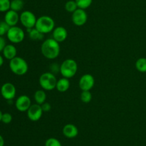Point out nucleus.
<instances>
[{"mask_svg":"<svg viewBox=\"0 0 146 146\" xmlns=\"http://www.w3.org/2000/svg\"><path fill=\"white\" fill-rule=\"evenodd\" d=\"M135 68L140 72H146V58L141 57L135 62Z\"/></svg>","mask_w":146,"mask_h":146,"instance_id":"412c9836","label":"nucleus"},{"mask_svg":"<svg viewBox=\"0 0 146 146\" xmlns=\"http://www.w3.org/2000/svg\"><path fill=\"white\" fill-rule=\"evenodd\" d=\"M45 146H62L61 142L55 137H50L45 142Z\"/></svg>","mask_w":146,"mask_h":146,"instance_id":"a878e982","label":"nucleus"},{"mask_svg":"<svg viewBox=\"0 0 146 146\" xmlns=\"http://www.w3.org/2000/svg\"><path fill=\"white\" fill-rule=\"evenodd\" d=\"M68 37V31L64 27H56L52 31V38L58 43L63 42Z\"/></svg>","mask_w":146,"mask_h":146,"instance_id":"ddd939ff","label":"nucleus"},{"mask_svg":"<svg viewBox=\"0 0 146 146\" xmlns=\"http://www.w3.org/2000/svg\"><path fill=\"white\" fill-rule=\"evenodd\" d=\"M41 51L44 57L48 60H54L59 55L61 47L58 42L53 38H48L43 42Z\"/></svg>","mask_w":146,"mask_h":146,"instance_id":"f257e3e1","label":"nucleus"},{"mask_svg":"<svg viewBox=\"0 0 146 146\" xmlns=\"http://www.w3.org/2000/svg\"><path fill=\"white\" fill-rule=\"evenodd\" d=\"M78 71V64L73 59H66L60 65V72L63 77L70 79L74 77Z\"/></svg>","mask_w":146,"mask_h":146,"instance_id":"20e7f679","label":"nucleus"},{"mask_svg":"<svg viewBox=\"0 0 146 146\" xmlns=\"http://www.w3.org/2000/svg\"><path fill=\"white\" fill-rule=\"evenodd\" d=\"M2 112L1 111V110H0V122H1V117H2Z\"/></svg>","mask_w":146,"mask_h":146,"instance_id":"473e14b6","label":"nucleus"},{"mask_svg":"<svg viewBox=\"0 0 146 146\" xmlns=\"http://www.w3.org/2000/svg\"><path fill=\"white\" fill-rule=\"evenodd\" d=\"M27 30L29 33V38L31 40H34V41H41V40H44V34L40 32L35 27L32 29H27Z\"/></svg>","mask_w":146,"mask_h":146,"instance_id":"a211bd4d","label":"nucleus"},{"mask_svg":"<svg viewBox=\"0 0 146 146\" xmlns=\"http://www.w3.org/2000/svg\"><path fill=\"white\" fill-rule=\"evenodd\" d=\"M6 45H7V43H6L5 39L3 37H1V36H0V52H3V50H4Z\"/></svg>","mask_w":146,"mask_h":146,"instance_id":"c756f323","label":"nucleus"},{"mask_svg":"<svg viewBox=\"0 0 146 146\" xmlns=\"http://www.w3.org/2000/svg\"><path fill=\"white\" fill-rule=\"evenodd\" d=\"M27 113V117L31 121L37 122L41 118L44 111H43L41 105L36 103V104H31Z\"/></svg>","mask_w":146,"mask_h":146,"instance_id":"9b49d317","label":"nucleus"},{"mask_svg":"<svg viewBox=\"0 0 146 146\" xmlns=\"http://www.w3.org/2000/svg\"><path fill=\"white\" fill-rule=\"evenodd\" d=\"M38 82L43 90L50 91L56 88L57 80L54 73L47 72L41 74L38 79Z\"/></svg>","mask_w":146,"mask_h":146,"instance_id":"39448f33","label":"nucleus"},{"mask_svg":"<svg viewBox=\"0 0 146 146\" xmlns=\"http://www.w3.org/2000/svg\"><path fill=\"white\" fill-rule=\"evenodd\" d=\"M35 28L42 34H48L55 28V21L48 15L41 16L37 19Z\"/></svg>","mask_w":146,"mask_h":146,"instance_id":"7ed1b4c3","label":"nucleus"},{"mask_svg":"<svg viewBox=\"0 0 146 146\" xmlns=\"http://www.w3.org/2000/svg\"><path fill=\"white\" fill-rule=\"evenodd\" d=\"M10 0H0V12H7L10 9Z\"/></svg>","mask_w":146,"mask_h":146,"instance_id":"393cba45","label":"nucleus"},{"mask_svg":"<svg viewBox=\"0 0 146 146\" xmlns=\"http://www.w3.org/2000/svg\"><path fill=\"white\" fill-rule=\"evenodd\" d=\"M37 18L35 14L31 11H24L19 15V21L21 24L27 29H32L35 27Z\"/></svg>","mask_w":146,"mask_h":146,"instance_id":"0eeeda50","label":"nucleus"},{"mask_svg":"<svg viewBox=\"0 0 146 146\" xmlns=\"http://www.w3.org/2000/svg\"><path fill=\"white\" fill-rule=\"evenodd\" d=\"M71 20L76 26L81 27L86 23L87 20H88V14L85 9L78 8L74 13H72Z\"/></svg>","mask_w":146,"mask_h":146,"instance_id":"6e6552de","label":"nucleus"},{"mask_svg":"<svg viewBox=\"0 0 146 146\" xmlns=\"http://www.w3.org/2000/svg\"><path fill=\"white\" fill-rule=\"evenodd\" d=\"M12 121V115L9 113H3L1 117V122L4 124H9Z\"/></svg>","mask_w":146,"mask_h":146,"instance_id":"cd10ccee","label":"nucleus"},{"mask_svg":"<svg viewBox=\"0 0 146 146\" xmlns=\"http://www.w3.org/2000/svg\"><path fill=\"white\" fill-rule=\"evenodd\" d=\"M31 105V100L26 94L20 95L15 102L16 108L19 112H27Z\"/></svg>","mask_w":146,"mask_h":146,"instance_id":"f8f14e48","label":"nucleus"},{"mask_svg":"<svg viewBox=\"0 0 146 146\" xmlns=\"http://www.w3.org/2000/svg\"><path fill=\"white\" fill-rule=\"evenodd\" d=\"M3 56L7 60H11L17 57V50L14 44H7L2 52Z\"/></svg>","mask_w":146,"mask_h":146,"instance_id":"dca6fc26","label":"nucleus"},{"mask_svg":"<svg viewBox=\"0 0 146 146\" xmlns=\"http://www.w3.org/2000/svg\"><path fill=\"white\" fill-rule=\"evenodd\" d=\"M75 1L78 8L82 9H88L93 2V0H75Z\"/></svg>","mask_w":146,"mask_h":146,"instance_id":"5701e85b","label":"nucleus"},{"mask_svg":"<svg viewBox=\"0 0 146 146\" xmlns=\"http://www.w3.org/2000/svg\"><path fill=\"white\" fill-rule=\"evenodd\" d=\"M10 27H11L8 25L4 21H0V36L3 37L4 35L7 34Z\"/></svg>","mask_w":146,"mask_h":146,"instance_id":"bb28decb","label":"nucleus"},{"mask_svg":"<svg viewBox=\"0 0 146 146\" xmlns=\"http://www.w3.org/2000/svg\"><path fill=\"white\" fill-rule=\"evenodd\" d=\"M34 100L36 104H41L44 103L46 100V93L44 90H36L34 93Z\"/></svg>","mask_w":146,"mask_h":146,"instance_id":"6ab92c4d","label":"nucleus"},{"mask_svg":"<svg viewBox=\"0 0 146 146\" xmlns=\"http://www.w3.org/2000/svg\"><path fill=\"white\" fill-rule=\"evenodd\" d=\"M4 21L10 27H14L19 21V15L18 12L9 9L6 12L4 16Z\"/></svg>","mask_w":146,"mask_h":146,"instance_id":"4468645a","label":"nucleus"},{"mask_svg":"<svg viewBox=\"0 0 146 146\" xmlns=\"http://www.w3.org/2000/svg\"><path fill=\"white\" fill-rule=\"evenodd\" d=\"M77 9H78V7L75 0H69L66 2L65 9L68 12L74 13Z\"/></svg>","mask_w":146,"mask_h":146,"instance_id":"4be33fe9","label":"nucleus"},{"mask_svg":"<svg viewBox=\"0 0 146 146\" xmlns=\"http://www.w3.org/2000/svg\"><path fill=\"white\" fill-rule=\"evenodd\" d=\"M3 64H4V58H3L2 56L0 54V67H1V66L3 65Z\"/></svg>","mask_w":146,"mask_h":146,"instance_id":"2f4dec72","label":"nucleus"},{"mask_svg":"<svg viewBox=\"0 0 146 146\" xmlns=\"http://www.w3.org/2000/svg\"><path fill=\"white\" fill-rule=\"evenodd\" d=\"M70 87V81L68 79L62 77L57 80L56 83V90L60 92H66L68 91Z\"/></svg>","mask_w":146,"mask_h":146,"instance_id":"f3484780","label":"nucleus"},{"mask_svg":"<svg viewBox=\"0 0 146 146\" xmlns=\"http://www.w3.org/2000/svg\"><path fill=\"white\" fill-rule=\"evenodd\" d=\"M9 68L14 74L22 76L28 72L29 65L24 58L17 56L9 61Z\"/></svg>","mask_w":146,"mask_h":146,"instance_id":"f03ea898","label":"nucleus"},{"mask_svg":"<svg viewBox=\"0 0 146 146\" xmlns=\"http://www.w3.org/2000/svg\"><path fill=\"white\" fill-rule=\"evenodd\" d=\"M24 2L23 0H11L10 9L18 12L24 8Z\"/></svg>","mask_w":146,"mask_h":146,"instance_id":"aec40b11","label":"nucleus"},{"mask_svg":"<svg viewBox=\"0 0 146 146\" xmlns=\"http://www.w3.org/2000/svg\"><path fill=\"white\" fill-rule=\"evenodd\" d=\"M4 137L0 135V146H4Z\"/></svg>","mask_w":146,"mask_h":146,"instance_id":"7c9ffc66","label":"nucleus"},{"mask_svg":"<svg viewBox=\"0 0 146 146\" xmlns=\"http://www.w3.org/2000/svg\"><path fill=\"white\" fill-rule=\"evenodd\" d=\"M41 107H42V110L44 112H48L51 110V105L50 103L45 102L41 104Z\"/></svg>","mask_w":146,"mask_h":146,"instance_id":"c85d7f7f","label":"nucleus"},{"mask_svg":"<svg viewBox=\"0 0 146 146\" xmlns=\"http://www.w3.org/2000/svg\"><path fill=\"white\" fill-rule=\"evenodd\" d=\"M80 98L84 103H89L92 100V94L90 91H82Z\"/></svg>","mask_w":146,"mask_h":146,"instance_id":"b1692460","label":"nucleus"},{"mask_svg":"<svg viewBox=\"0 0 146 146\" xmlns=\"http://www.w3.org/2000/svg\"><path fill=\"white\" fill-rule=\"evenodd\" d=\"M95 84V79L91 74H85L81 76L78 82L79 88L82 91H90Z\"/></svg>","mask_w":146,"mask_h":146,"instance_id":"1a4fd4ad","label":"nucleus"},{"mask_svg":"<svg viewBox=\"0 0 146 146\" xmlns=\"http://www.w3.org/2000/svg\"><path fill=\"white\" fill-rule=\"evenodd\" d=\"M7 37L9 41L13 44H19L24 41L25 38V33L21 27L14 26L9 28L7 34Z\"/></svg>","mask_w":146,"mask_h":146,"instance_id":"423d86ee","label":"nucleus"},{"mask_svg":"<svg viewBox=\"0 0 146 146\" xmlns=\"http://www.w3.org/2000/svg\"><path fill=\"white\" fill-rule=\"evenodd\" d=\"M16 94H17V90L15 86L12 83L6 82L1 87V96L3 98L8 101L13 100L15 97Z\"/></svg>","mask_w":146,"mask_h":146,"instance_id":"9d476101","label":"nucleus"},{"mask_svg":"<svg viewBox=\"0 0 146 146\" xmlns=\"http://www.w3.org/2000/svg\"><path fill=\"white\" fill-rule=\"evenodd\" d=\"M62 133L66 137L72 139L78 135V130L75 125L69 123V124H66L64 126Z\"/></svg>","mask_w":146,"mask_h":146,"instance_id":"2eb2a0df","label":"nucleus"}]
</instances>
